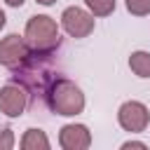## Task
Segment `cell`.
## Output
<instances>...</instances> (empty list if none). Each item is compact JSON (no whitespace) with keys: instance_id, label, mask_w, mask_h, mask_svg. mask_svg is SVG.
<instances>
[{"instance_id":"obj_1","label":"cell","mask_w":150,"mask_h":150,"mask_svg":"<svg viewBox=\"0 0 150 150\" xmlns=\"http://www.w3.org/2000/svg\"><path fill=\"white\" fill-rule=\"evenodd\" d=\"M47 103L52 112L63 115V117H75L84 110V94L73 80L59 77L47 89Z\"/></svg>"},{"instance_id":"obj_2","label":"cell","mask_w":150,"mask_h":150,"mask_svg":"<svg viewBox=\"0 0 150 150\" xmlns=\"http://www.w3.org/2000/svg\"><path fill=\"white\" fill-rule=\"evenodd\" d=\"M23 38L28 42V47L35 54H49L61 45V35H59V26L52 16L47 14H35L28 19Z\"/></svg>"},{"instance_id":"obj_3","label":"cell","mask_w":150,"mask_h":150,"mask_svg":"<svg viewBox=\"0 0 150 150\" xmlns=\"http://www.w3.org/2000/svg\"><path fill=\"white\" fill-rule=\"evenodd\" d=\"M30 47L26 42L23 35L19 33H9L0 40V66L5 68H19L30 59Z\"/></svg>"},{"instance_id":"obj_4","label":"cell","mask_w":150,"mask_h":150,"mask_svg":"<svg viewBox=\"0 0 150 150\" xmlns=\"http://www.w3.org/2000/svg\"><path fill=\"white\" fill-rule=\"evenodd\" d=\"M61 28L70 38L82 40L94 30V14L82 9V7H77V5H70V7H66L61 12Z\"/></svg>"},{"instance_id":"obj_5","label":"cell","mask_w":150,"mask_h":150,"mask_svg":"<svg viewBox=\"0 0 150 150\" xmlns=\"http://www.w3.org/2000/svg\"><path fill=\"white\" fill-rule=\"evenodd\" d=\"M117 122L124 131L129 134H141L148 129V122H150V110L145 103L141 101H124L117 110Z\"/></svg>"},{"instance_id":"obj_6","label":"cell","mask_w":150,"mask_h":150,"mask_svg":"<svg viewBox=\"0 0 150 150\" xmlns=\"http://www.w3.org/2000/svg\"><path fill=\"white\" fill-rule=\"evenodd\" d=\"M28 105V94L21 84H2L0 87V112L5 117H21Z\"/></svg>"},{"instance_id":"obj_7","label":"cell","mask_w":150,"mask_h":150,"mask_svg":"<svg viewBox=\"0 0 150 150\" xmlns=\"http://www.w3.org/2000/svg\"><path fill=\"white\" fill-rule=\"evenodd\" d=\"M59 145L63 150H87L91 145V131L87 124H63L59 131Z\"/></svg>"},{"instance_id":"obj_8","label":"cell","mask_w":150,"mask_h":150,"mask_svg":"<svg viewBox=\"0 0 150 150\" xmlns=\"http://www.w3.org/2000/svg\"><path fill=\"white\" fill-rule=\"evenodd\" d=\"M19 145H21L23 150H49V138H47V134H45L42 129L30 127V129L23 131Z\"/></svg>"},{"instance_id":"obj_9","label":"cell","mask_w":150,"mask_h":150,"mask_svg":"<svg viewBox=\"0 0 150 150\" xmlns=\"http://www.w3.org/2000/svg\"><path fill=\"white\" fill-rule=\"evenodd\" d=\"M129 68H131V73L138 75V77H150V52H143V49L131 52V56H129Z\"/></svg>"},{"instance_id":"obj_10","label":"cell","mask_w":150,"mask_h":150,"mask_svg":"<svg viewBox=\"0 0 150 150\" xmlns=\"http://www.w3.org/2000/svg\"><path fill=\"white\" fill-rule=\"evenodd\" d=\"M84 5L94 16H108L115 12V0H84Z\"/></svg>"},{"instance_id":"obj_11","label":"cell","mask_w":150,"mask_h":150,"mask_svg":"<svg viewBox=\"0 0 150 150\" xmlns=\"http://www.w3.org/2000/svg\"><path fill=\"white\" fill-rule=\"evenodd\" d=\"M127 12L134 16H148L150 14V0H124Z\"/></svg>"},{"instance_id":"obj_12","label":"cell","mask_w":150,"mask_h":150,"mask_svg":"<svg viewBox=\"0 0 150 150\" xmlns=\"http://www.w3.org/2000/svg\"><path fill=\"white\" fill-rule=\"evenodd\" d=\"M12 148H14V131L2 129L0 131V150H12Z\"/></svg>"},{"instance_id":"obj_13","label":"cell","mask_w":150,"mask_h":150,"mask_svg":"<svg viewBox=\"0 0 150 150\" xmlns=\"http://www.w3.org/2000/svg\"><path fill=\"white\" fill-rule=\"evenodd\" d=\"M122 148L127 150V148H141V150H145L148 145L143 143V141H127V143H122Z\"/></svg>"},{"instance_id":"obj_14","label":"cell","mask_w":150,"mask_h":150,"mask_svg":"<svg viewBox=\"0 0 150 150\" xmlns=\"http://www.w3.org/2000/svg\"><path fill=\"white\" fill-rule=\"evenodd\" d=\"M26 0H5V5H9V7H21Z\"/></svg>"},{"instance_id":"obj_15","label":"cell","mask_w":150,"mask_h":150,"mask_svg":"<svg viewBox=\"0 0 150 150\" xmlns=\"http://www.w3.org/2000/svg\"><path fill=\"white\" fill-rule=\"evenodd\" d=\"M5 23H7V16H5V12H2V9H0V30H2V28H5Z\"/></svg>"},{"instance_id":"obj_16","label":"cell","mask_w":150,"mask_h":150,"mask_svg":"<svg viewBox=\"0 0 150 150\" xmlns=\"http://www.w3.org/2000/svg\"><path fill=\"white\" fill-rule=\"evenodd\" d=\"M38 2H40V5H45V7H49V5H54L56 0H38Z\"/></svg>"}]
</instances>
